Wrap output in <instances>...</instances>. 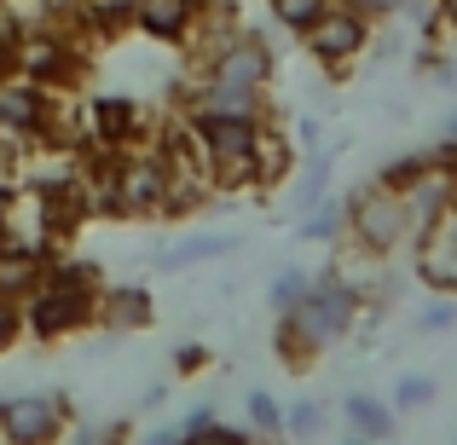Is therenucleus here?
<instances>
[{
	"label": "nucleus",
	"instance_id": "1a4fd4ad",
	"mask_svg": "<svg viewBox=\"0 0 457 445\" xmlns=\"http://www.w3.org/2000/svg\"><path fill=\"white\" fill-rule=\"evenodd\" d=\"M151 324H156V301L145 284H104L99 290V330L128 335V330H151Z\"/></svg>",
	"mask_w": 457,
	"mask_h": 445
},
{
	"label": "nucleus",
	"instance_id": "7ed1b4c3",
	"mask_svg": "<svg viewBox=\"0 0 457 445\" xmlns=\"http://www.w3.org/2000/svg\"><path fill=\"white\" fill-rule=\"evenodd\" d=\"M370 35H377V23H370L365 12L347 6V0H330V6H324L319 18H312L307 29L295 35V41L307 46V58H312V64H319L330 81H347V70L365 64Z\"/></svg>",
	"mask_w": 457,
	"mask_h": 445
},
{
	"label": "nucleus",
	"instance_id": "423d86ee",
	"mask_svg": "<svg viewBox=\"0 0 457 445\" xmlns=\"http://www.w3.org/2000/svg\"><path fill=\"white\" fill-rule=\"evenodd\" d=\"M81 116H87V145H104V151H134V145H145L151 128H156V116L134 93H87Z\"/></svg>",
	"mask_w": 457,
	"mask_h": 445
},
{
	"label": "nucleus",
	"instance_id": "cd10ccee",
	"mask_svg": "<svg viewBox=\"0 0 457 445\" xmlns=\"http://www.w3.org/2000/svg\"><path fill=\"white\" fill-rule=\"evenodd\" d=\"M347 6H359L370 23H388V18H400V12H405V0H347Z\"/></svg>",
	"mask_w": 457,
	"mask_h": 445
},
{
	"label": "nucleus",
	"instance_id": "412c9836",
	"mask_svg": "<svg viewBox=\"0 0 457 445\" xmlns=\"http://www.w3.org/2000/svg\"><path fill=\"white\" fill-rule=\"evenodd\" d=\"M284 434H290V440H319V434H324V411H319L312 400L284 405Z\"/></svg>",
	"mask_w": 457,
	"mask_h": 445
},
{
	"label": "nucleus",
	"instance_id": "5701e85b",
	"mask_svg": "<svg viewBox=\"0 0 457 445\" xmlns=\"http://www.w3.org/2000/svg\"><path fill=\"white\" fill-rule=\"evenodd\" d=\"M324 191H330V156H312L302 168V185H295V209H312Z\"/></svg>",
	"mask_w": 457,
	"mask_h": 445
},
{
	"label": "nucleus",
	"instance_id": "a878e982",
	"mask_svg": "<svg viewBox=\"0 0 457 445\" xmlns=\"http://www.w3.org/2000/svg\"><path fill=\"white\" fill-rule=\"evenodd\" d=\"M452 324H457V295H435L423 307V318H417V330L435 335V330H452Z\"/></svg>",
	"mask_w": 457,
	"mask_h": 445
},
{
	"label": "nucleus",
	"instance_id": "7c9ffc66",
	"mask_svg": "<svg viewBox=\"0 0 457 445\" xmlns=\"http://www.w3.org/2000/svg\"><path fill=\"white\" fill-rule=\"evenodd\" d=\"M347 445H370V440H359V434H353V440H347Z\"/></svg>",
	"mask_w": 457,
	"mask_h": 445
},
{
	"label": "nucleus",
	"instance_id": "20e7f679",
	"mask_svg": "<svg viewBox=\"0 0 457 445\" xmlns=\"http://www.w3.org/2000/svg\"><path fill=\"white\" fill-rule=\"evenodd\" d=\"M290 318L302 324V330L324 347V353H330V347L342 342V335L353 330L359 318H365V295H359V290H353V284H347L336 267H330V272H312L307 295L290 307Z\"/></svg>",
	"mask_w": 457,
	"mask_h": 445
},
{
	"label": "nucleus",
	"instance_id": "4be33fe9",
	"mask_svg": "<svg viewBox=\"0 0 457 445\" xmlns=\"http://www.w3.org/2000/svg\"><path fill=\"white\" fill-rule=\"evenodd\" d=\"M307 284H312V272H307V267H284L278 278H272V312H290L295 301L307 295Z\"/></svg>",
	"mask_w": 457,
	"mask_h": 445
},
{
	"label": "nucleus",
	"instance_id": "c85d7f7f",
	"mask_svg": "<svg viewBox=\"0 0 457 445\" xmlns=\"http://www.w3.org/2000/svg\"><path fill=\"white\" fill-rule=\"evenodd\" d=\"M145 445H179V423H168V428H156V434Z\"/></svg>",
	"mask_w": 457,
	"mask_h": 445
},
{
	"label": "nucleus",
	"instance_id": "dca6fc26",
	"mask_svg": "<svg viewBox=\"0 0 457 445\" xmlns=\"http://www.w3.org/2000/svg\"><path fill=\"white\" fill-rule=\"evenodd\" d=\"M295 237H302V243H336V237H342V202L319 197L312 209H302V226H295Z\"/></svg>",
	"mask_w": 457,
	"mask_h": 445
},
{
	"label": "nucleus",
	"instance_id": "f3484780",
	"mask_svg": "<svg viewBox=\"0 0 457 445\" xmlns=\"http://www.w3.org/2000/svg\"><path fill=\"white\" fill-rule=\"evenodd\" d=\"M23 35H29V18H23V6H18V0H0V76H6V70H18Z\"/></svg>",
	"mask_w": 457,
	"mask_h": 445
},
{
	"label": "nucleus",
	"instance_id": "f257e3e1",
	"mask_svg": "<svg viewBox=\"0 0 457 445\" xmlns=\"http://www.w3.org/2000/svg\"><path fill=\"white\" fill-rule=\"evenodd\" d=\"M342 237L370 260H388L411 243V220H405V197L377 179H359L342 197Z\"/></svg>",
	"mask_w": 457,
	"mask_h": 445
},
{
	"label": "nucleus",
	"instance_id": "4468645a",
	"mask_svg": "<svg viewBox=\"0 0 457 445\" xmlns=\"http://www.w3.org/2000/svg\"><path fill=\"white\" fill-rule=\"evenodd\" d=\"M272 353H278L290 370H312V365H319V353H324V347L312 342V335H307L302 324L290 318V312H278V318H272Z\"/></svg>",
	"mask_w": 457,
	"mask_h": 445
},
{
	"label": "nucleus",
	"instance_id": "6ab92c4d",
	"mask_svg": "<svg viewBox=\"0 0 457 445\" xmlns=\"http://www.w3.org/2000/svg\"><path fill=\"white\" fill-rule=\"evenodd\" d=\"M249 434H255V440H284V405L278 400H272V393H249Z\"/></svg>",
	"mask_w": 457,
	"mask_h": 445
},
{
	"label": "nucleus",
	"instance_id": "9b49d317",
	"mask_svg": "<svg viewBox=\"0 0 457 445\" xmlns=\"http://www.w3.org/2000/svg\"><path fill=\"white\" fill-rule=\"evenodd\" d=\"M41 278H46V255H41V249H23L18 243V249L0 255V295H6V301H23Z\"/></svg>",
	"mask_w": 457,
	"mask_h": 445
},
{
	"label": "nucleus",
	"instance_id": "0eeeda50",
	"mask_svg": "<svg viewBox=\"0 0 457 445\" xmlns=\"http://www.w3.org/2000/svg\"><path fill=\"white\" fill-rule=\"evenodd\" d=\"M46 104H53V93H46L41 81H29L23 70H6V76H0V134L29 151L35 134H41V122H46Z\"/></svg>",
	"mask_w": 457,
	"mask_h": 445
},
{
	"label": "nucleus",
	"instance_id": "aec40b11",
	"mask_svg": "<svg viewBox=\"0 0 457 445\" xmlns=\"http://www.w3.org/2000/svg\"><path fill=\"white\" fill-rule=\"evenodd\" d=\"M324 6H330V0H267V18L278 23L284 35H302V29H307L312 18H319Z\"/></svg>",
	"mask_w": 457,
	"mask_h": 445
},
{
	"label": "nucleus",
	"instance_id": "2eb2a0df",
	"mask_svg": "<svg viewBox=\"0 0 457 445\" xmlns=\"http://www.w3.org/2000/svg\"><path fill=\"white\" fill-rule=\"evenodd\" d=\"M237 249V237H226V232H197V237H179L174 249H162L156 255V267H197V260H220V255H232Z\"/></svg>",
	"mask_w": 457,
	"mask_h": 445
},
{
	"label": "nucleus",
	"instance_id": "a211bd4d",
	"mask_svg": "<svg viewBox=\"0 0 457 445\" xmlns=\"http://www.w3.org/2000/svg\"><path fill=\"white\" fill-rule=\"evenodd\" d=\"M423 174H428V156H423V151H405V156H394V162H382V168H377L370 179H377V185H388V191H400V197H405V191H411V185H417Z\"/></svg>",
	"mask_w": 457,
	"mask_h": 445
},
{
	"label": "nucleus",
	"instance_id": "39448f33",
	"mask_svg": "<svg viewBox=\"0 0 457 445\" xmlns=\"http://www.w3.org/2000/svg\"><path fill=\"white\" fill-rule=\"evenodd\" d=\"M76 423L64 393H18L0 400V445H58Z\"/></svg>",
	"mask_w": 457,
	"mask_h": 445
},
{
	"label": "nucleus",
	"instance_id": "bb28decb",
	"mask_svg": "<svg viewBox=\"0 0 457 445\" xmlns=\"http://www.w3.org/2000/svg\"><path fill=\"white\" fill-rule=\"evenodd\" d=\"M209 347H203V342H186V347H174V370H179V376H203V370H209Z\"/></svg>",
	"mask_w": 457,
	"mask_h": 445
},
{
	"label": "nucleus",
	"instance_id": "f8f14e48",
	"mask_svg": "<svg viewBox=\"0 0 457 445\" xmlns=\"http://www.w3.org/2000/svg\"><path fill=\"white\" fill-rule=\"evenodd\" d=\"M342 416H347V428H353L359 440H370V445H388V440H394V405L370 400V393L342 400Z\"/></svg>",
	"mask_w": 457,
	"mask_h": 445
},
{
	"label": "nucleus",
	"instance_id": "393cba45",
	"mask_svg": "<svg viewBox=\"0 0 457 445\" xmlns=\"http://www.w3.org/2000/svg\"><path fill=\"white\" fill-rule=\"evenodd\" d=\"M23 342V301H6L0 295V358Z\"/></svg>",
	"mask_w": 457,
	"mask_h": 445
},
{
	"label": "nucleus",
	"instance_id": "ddd939ff",
	"mask_svg": "<svg viewBox=\"0 0 457 445\" xmlns=\"http://www.w3.org/2000/svg\"><path fill=\"white\" fill-rule=\"evenodd\" d=\"M179 445H255V434L237 428V423H220L209 405H197V411L179 423Z\"/></svg>",
	"mask_w": 457,
	"mask_h": 445
},
{
	"label": "nucleus",
	"instance_id": "b1692460",
	"mask_svg": "<svg viewBox=\"0 0 457 445\" xmlns=\"http://www.w3.org/2000/svg\"><path fill=\"white\" fill-rule=\"evenodd\" d=\"M428 400H435V382H428V376H400L388 405H394V411H423Z\"/></svg>",
	"mask_w": 457,
	"mask_h": 445
},
{
	"label": "nucleus",
	"instance_id": "6e6552de",
	"mask_svg": "<svg viewBox=\"0 0 457 445\" xmlns=\"http://www.w3.org/2000/svg\"><path fill=\"white\" fill-rule=\"evenodd\" d=\"M197 18H203V0H139L128 29L151 46H186L191 29H197Z\"/></svg>",
	"mask_w": 457,
	"mask_h": 445
},
{
	"label": "nucleus",
	"instance_id": "c756f323",
	"mask_svg": "<svg viewBox=\"0 0 457 445\" xmlns=\"http://www.w3.org/2000/svg\"><path fill=\"white\" fill-rule=\"evenodd\" d=\"M162 400H168V388H145V400H139L134 411H156V405H162Z\"/></svg>",
	"mask_w": 457,
	"mask_h": 445
},
{
	"label": "nucleus",
	"instance_id": "9d476101",
	"mask_svg": "<svg viewBox=\"0 0 457 445\" xmlns=\"http://www.w3.org/2000/svg\"><path fill=\"white\" fill-rule=\"evenodd\" d=\"M290 174H295V139L284 134L278 122H267L261 139H255V191L290 185Z\"/></svg>",
	"mask_w": 457,
	"mask_h": 445
},
{
	"label": "nucleus",
	"instance_id": "f03ea898",
	"mask_svg": "<svg viewBox=\"0 0 457 445\" xmlns=\"http://www.w3.org/2000/svg\"><path fill=\"white\" fill-rule=\"evenodd\" d=\"M99 330V290H76V284L41 278L23 295V342H70V335Z\"/></svg>",
	"mask_w": 457,
	"mask_h": 445
}]
</instances>
